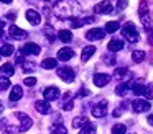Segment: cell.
Segmentation results:
<instances>
[{
  "label": "cell",
  "mask_w": 153,
  "mask_h": 134,
  "mask_svg": "<svg viewBox=\"0 0 153 134\" xmlns=\"http://www.w3.org/2000/svg\"><path fill=\"white\" fill-rule=\"evenodd\" d=\"M81 7L77 5L74 0H63V2H58L54 7V13L61 18H69V16H76L79 13Z\"/></svg>",
  "instance_id": "6da1fadb"
},
{
  "label": "cell",
  "mask_w": 153,
  "mask_h": 134,
  "mask_svg": "<svg viewBox=\"0 0 153 134\" xmlns=\"http://www.w3.org/2000/svg\"><path fill=\"white\" fill-rule=\"evenodd\" d=\"M122 36L127 39L128 42H137L138 41V31H137V28H135V25L133 23H127L125 26H123V29H122Z\"/></svg>",
  "instance_id": "7a4b0ae2"
},
{
  "label": "cell",
  "mask_w": 153,
  "mask_h": 134,
  "mask_svg": "<svg viewBox=\"0 0 153 134\" xmlns=\"http://www.w3.org/2000/svg\"><path fill=\"white\" fill-rule=\"evenodd\" d=\"M132 108L135 113H145L152 108V103L148 100H143V98H137V100L132 101Z\"/></svg>",
  "instance_id": "3957f363"
},
{
  "label": "cell",
  "mask_w": 153,
  "mask_h": 134,
  "mask_svg": "<svg viewBox=\"0 0 153 134\" xmlns=\"http://www.w3.org/2000/svg\"><path fill=\"white\" fill-rule=\"evenodd\" d=\"M58 77L61 80H64L66 83H71L76 75H74V70L71 67H61V69H58Z\"/></svg>",
  "instance_id": "277c9868"
},
{
  "label": "cell",
  "mask_w": 153,
  "mask_h": 134,
  "mask_svg": "<svg viewBox=\"0 0 153 134\" xmlns=\"http://www.w3.org/2000/svg\"><path fill=\"white\" fill-rule=\"evenodd\" d=\"M105 113H107V101H105V100L96 103V105L92 106V110H91V114H92V116H96V118L105 116Z\"/></svg>",
  "instance_id": "5b68a950"
},
{
  "label": "cell",
  "mask_w": 153,
  "mask_h": 134,
  "mask_svg": "<svg viewBox=\"0 0 153 134\" xmlns=\"http://www.w3.org/2000/svg\"><path fill=\"white\" fill-rule=\"evenodd\" d=\"M132 90H133V93H135V95H138V97H145L146 100H152V98H153V93H152V92H150L148 88L145 87V85L133 83Z\"/></svg>",
  "instance_id": "8992f818"
},
{
  "label": "cell",
  "mask_w": 153,
  "mask_h": 134,
  "mask_svg": "<svg viewBox=\"0 0 153 134\" xmlns=\"http://www.w3.org/2000/svg\"><path fill=\"white\" fill-rule=\"evenodd\" d=\"M94 12L96 13H104V15L112 13V3H110V0H102L100 3H97V5L94 7Z\"/></svg>",
  "instance_id": "52a82bcc"
},
{
  "label": "cell",
  "mask_w": 153,
  "mask_h": 134,
  "mask_svg": "<svg viewBox=\"0 0 153 134\" xmlns=\"http://www.w3.org/2000/svg\"><path fill=\"white\" fill-rule=\"evenodd\" d=\"M8 34H10L13 39H25L28 36V33L23 31V29H20L17 25H10V28H8Z\"/></svg>",
  "instance_id": "ba28073f"
},
{
  "label": "cell",
  "mask_w": 153,
  "mask_h": 134,
  "mask_svg": "<svg viewBox=\"0 0 153 134\" xmlns=\"http://www.w3.org/2000/svg\"><path fill=\"white\" fill-rule=\"evenodd\" d=\"M104 34H105V31L100 28H92L89 29V31L86 33V38L89 39V41H99V39L104 38Z\"/></svg>",
  "instance_id": "9c48e42d"
},
{
  "label": "cell",
  "mask_w": 153,
  "mask_h": 134,
  "mask_svg": "<svg viewBox=\"0 0 153 134\" xmlns=\"http://www.w3.org/2000/svg\"><path fill=\"white\" fill-rule=\"evenodd\" d=\"M43 97L46 98L48 101H53L56 98H59V88L58 87H48L43 90Z\"/></svg>",
  "instance_id": "30bf717a"
},
{
  "label": "cell",
  "mask_w": 153,
  "mask_h": 134,
  "mask_svg": "<svg viewBox=\"0 0 153 134\" xmlns=\"http://www.w3.org/2000/svg\"><path fill=\"white\" fill-rule=\"evenodd\" d=\"M22 54H30V56H36L40 54V46L35 44V42H27V44L23 46V48L20 49Z\"/></svg>",
  "instance_id": "8fae6325"
},
{
  "label": "cell",
  "mask_w": 153,
  "mask_h": 134,
  "mask_svg": "<svg viewBox=\"0 0 153 134\" xmlns=\"http://www.w3.org/2000/svg\"><path fill=\"white\" fill-rule=\"evenodd\" d=\"M110 75L109 74H96L94 75V85L96 87H105L107 83L110 82Z\"/></svg>",
  "instance_id": "7c38bea8"
},
{
  "label": "cell",
  "mask_w": 153,
  "mask_h": 134,
  "mask_svg": "<svg viewBox=\"0 0 153 134\" xmlns=\"http://www.w3.org/2000/svg\"><path fill=\"white\" fill-rule=\"evenodd\" d=\"M15 116L18 118V121H20V129L22 131H27L28 127L33 124V121H31V118L30 116H27V114H23V113H17Z\"/></svg>",
  "instance_id": "4fadbf2b"
},
{
  "label": "cell",
  "mask_w": 153,
  "mask_h": 134,
  "mask_svg": "<svg viewBox=\"0 0 153 134\" xmlns=\"http://www.w3.org/2000/svg\"><path fill=\"white\" fill-rule=\"evenodd\" d=\"M73 56H74V51L71 48H63V49H59V51H58V59H59V61H63V62L73 59Z\"/></svg>",
  "instance_id": "5bb4252c"
},
{
  "label": "cell",
  "mask_w": 153,
  "mask_h": 134,
  "mask_svg": "<svg viewBox=\"0 0 153 134\" xmlns=\"http://www.w3.org/2000/svg\"><path fill=\"white\" fill-rule=\"evenodd\" d=\"M74 95L71 93V92H66L64 93V101H63V105H61V108H63L64 111H69V110H73V106H74V100H71Z\"/></svg>",
  "instance_id": "9a60e30c"
},
{
  "label": "cell",
  "mask_w": 153,
  "mask_h": 134,
  "mask_svg": "<svg viewBox=\"0 0 153 134\" xmlns=\"http://www.w3.org/2000/svg\"><path fill=\"white\" fill-rule=\"evenodd\" d=\"M22 95H23V90H22L20 85H15L13 88H12L10 95H8V100L10 101H18L22 98Z\"/></svg>",
  "instance_id": "2e32d148"
},
{
  "label": "cell",
  "mask_w": 153,
  "mask_h": 134,
  "mask_svg": "<svg viewBox=\"0 0 153 134\" xmlns=\"http://www.w3.org/2000/svg\"><path fill=\"white\" fill-rule=\"evenodd\" d=\"M27 20L31 23V25H40L41 16H40V13L35 12V10H28L27 12Z\"/></svg>",
  "instance_id": "e0dca14e"
},
{
  "label": "cell",
  "mask_w": 153,
  "mask_h": 134,
  "mask_svg": "<svg viewBox=\"0 0 153 134\" xmlns=\"http://www.w3.org/2000/svg\"><path fill=\"white\" fill-rule=\"evenodd\" d=\"M94 52H96V46H87V48H84L82 49V54H81V61L87 62L94 56Z\"/></svg>",
  "instance_id": "ac0fdd59"
},
{
  "label": "cell",
  "mask_w": 153,
  "mask_h": 134,
  "mask_svg": "<svg viewBox=\"0 0 153 134\" xmlns=\"http://www.w3.org/2000/svg\"><path fill=\"white\" fill-rule=\"evenodd\" d=\"M35 108H36V111H40L41 114H48L50 113V103H46V101L40 100V101H35Z\"/></svg>",
  "instance_id": "d6986e66"
},
{
  "label": "cell",
  "mask_w": 153,
  "mask_h": 134,
  "mask_svg": "<svg viewBox=\"0 0 153 134\" xmlns=\"http://www.w3.org/2000/svg\"><path fill=\"white\" fill-rule=\"evenodd\" d=\"M107 48H109V51H112V52L122 51L123 49V41H120V39H112V41H109Z\"/></svg>",
  "instance_id": "ffe728a7"
},
{
  "label": "cell",
  "mask_w": 153,
  "mask_h": 134,
  "mask_svg": "<svg viewBox=\"0 0 153 134\" xmlns=\"http://www.w3.org/2000/svg\"><path fill=\"white\" fill-rule=\"evenodd\" d=\"M96 133H97L96 124H94V123H89V121H87V123L84 124L82 127H81V131H79V134H96Z\"/></svg>",
  "instance_id": "44dd1931"
},
{
  "label": "cell",
  "mask_w": 153,
  "mask_h": 134,
  "mask_svg": "<svg viewBox=\"0 0 153 134\" xmlns=\"http://www.w3.org/2000/svg\"><path fill=\"white\" fill-rule=\"evenodd\" d=\"M56 65H58V62H56V59H53V57H48V59H45V61L41 62V67H43V69H48V70H51V69H56Z\"/></svg>",
  "instance_id": "7402d4cb"
},
{
  "label": "cell",
  "mask_w": 153,
  "mask_h": 134,
  "mask_svg": "<svg viewBox=\"0 0 153 134\" xmlns=\"http://www.w3.org/2000/svg\"><path fill=\"white\" fill-rule=\"evenodd\" d=\"M58 38H59L63 42H71L73 34H71V31H68V29H61V31L58 33Z\"/></svg>",
  "instance_id": "603a6c76"
},
{
  "label": "cell",
  "mask_w": 153,
  "mask_h": 134,
  "mask_svg": "<svg viewBox=\"0 0 153 134\" xmlns=\"http://www.w3.org/2000/svg\"><path fill=\"white\" fill-rule=\"evenodd\" d=\"M128 83H120V85H117V88H115V93L119 95V97H125L127 95V92H128Z\"/></svg>",
  "instance_id": "cb8c5ba5"
},
{
  "label": "cell",
  "mask_w": 153,
  "mask_h": 134,
  "mask_svg": "<svg viewBox=\"0 0 153 134\" xmlns=\"http://www.w3.org/2000/svg\"><path fill=\"white\" fill-rule=\"evenodd\" d=\"M86 123H87V116H77V118L73 119V126L74 127H82Z\"/></svg>",
  "instance_id": "d4e9b609"
},
{
  "label": "cell",
  "mask_w": 153,
  "mask_h": 134,
  "mask_svg": "<svg viewBox=\"0 0 153 134\" xmlns=\"http://www.w3.org/2000/svg\"><path fill=\"white\" fill-rule=\"evenodd\" d=\"M13 72H15V69H13V65L12 64H4L2 65V75H13Z\"/></svg>",
  "instance_id": "484cf974"
},
{
  "label": "cell",
  "mask_w": 153,
  "mask_h": 134,
  "mask_svg": "<svg viewBox=\"0 0 153 134\" xmlns=\"http://www.w3.org/2000/svg\"><path fill=\"white\" fill-rule=\"evenodd\" d=\"M127 74H128V70H127L125 67H119V69H115V70H114V77H117V78L127 77Z\"/></svg>",
  "instance_id": "4316f807"
},
{
  "label": "cell",
  "mask_w": 153,
  "mask_h": 134,
  "mask_svg": "<svg viewBox=\"0 0 153 134\" xmlns=\"http://www.w3.org/2000/svg\"><path fill=\"white\" fill-rule=\"evenodd\" d=\"M119 29V21H109L105 25V31L107 33H115Z\"/></svg>",
  "instance_id": "83f0119b"
},
{
  "label": "cell",
  "mask_w": 153,
  "mask_h": 134,
  "mask_svg": "<svg viewBox=\"0 0 153 134\" xmlns=\"http://www.w3.org/2000/svg\"><path fill=\"white\" fill-rule=\"evenodd\" d=\"M13 54V46L12 44H4L2 46V56L7 57V56H12Z\"/></svg>",
  "instance_id": "f1b7e54d"
},
{
  "label": "cell",
  "mask_w": 153,
  "mask_h": 134,
  "mask_svg": "<svg viewBox=\"0 0 153 134\" xmlns=\"http://www.w3.org/2000/svg\"><path fill=\"white\" fill-rule=\"evenodd\" d=\"M132 59H133L135 62H142L143 59H145V52H143V51H140V49H138V51H133Z\"/></svg>",
  "instance_id": "f546056e"
},
{
  "label": "cell",
  "mask_w": 153,
  "mask_h": 134,
  "mask_svg": "<svg viewBox=\"0 0 153 134\" xmlns=\"http://www.w3.org/2000/svg\"><path fill=\"white\" fill-rule=\"evenodd\" d=\"M127 133V127L123 124H115L112 127V134H125Z\"/></svg>",
  "instance_id": "4dcf8cb0"
},
{
  "label": "cell",
  "mask_w": 153,
  "mask_h": 134,
  "mask_svg": "<svg viewBox=\"0 0 153 134\" xmlns=\"http://www.w3.org/2000/svg\"><path fill=\"white\" fill-rule=\"evenodd\" d=\"M68 129L63 126V124H54L53 126V134H66Z\"/></svg>",
  "instance_id": "1f68e13d"
},
{
  "label": "cell",
  "mask_w": 153,
  "mask_h": 134,
  "mask_svg": "<svg viewBox=\"0 0 153 134\" xmlns=\"http://www.w3.org/2000/svg\"><path fill=\"white\" fill-rule=\"evenodd\" d=\"M102 61L105 62V64H109V65H110V64H114V62H115V56H114V52L110 51L107 56H104V57H102Z\"/></svg>",
  "instance_id": "d6a6232c"
},
{
  "label": "cell",
  "mask_w": 153,
  "mask_h": 134,
  "mask_svg": "<svg viewBox=\"0 0 153 134\" xmlns=\"http://www.w3.org/2000/svg\"><path fill=\"white\" fill-rule=\"evenodd\" d=\"M8 87H10V82H8V78L4 75L2 80H0V88H2V92H5V90H8Z\"/></svg>",
  "instance_id": "836d02e7"
},
{
  "label": "cell",
  "mask_w": 153,
  "mask_h": 134,
  "mask_svg": "<svg viewBox=\"0 0 153 134\" xmlns=\"http://www.w3.org/2000/svg\"><path fill=\"white\" fill-rule=\"evenodd\" d=\"M23 83H25V85H28V87H31V85L36 83V77H27V78L23 80Z\"/></svg>",
  "instance_id": "e575fe53"
},
{
  "label": "cell",
  "mask_w": 153,
  "mask_h": 134,
  "mask_svg": "<svg viewBox=\"0 0 153 134\" xmlns=\"http://www.w3.org/2000/svg\"><path fill=\"white\" fill-rule=\"evenodd\" d=\"M22 67H23L25 72H30V70H33V69H35L31 62H23V64H22Z\"/></svg>",
  "instance_id": "d590c367"
},
{
  "label": "cell",
  "mask_w": 153,
  "mask_h": 134,
  "mask_svg": "<svg viewBox=\"0 0 153 134\" xmlns=\"http://www.w3.org/2000/svg\"><path fill=\"white\" fill-rule=\"evenodd\" d=\"M127 7V0H119V3H117V10H123Z\"/></svg>",
  "instance_id": "8d00e7d4"
},
{
  "label": "cell",
  "mask_w": 153,
  "mask_h": 134,
  "mask_svg": "<svg viewBox=\"0 0 153 134\" xmlns=\"http://www.w3.org/2000/svg\"><path fill=\"white\" fill-rule=\"evenodd\" d=\"M148 41H150V44L153 46V31H150V34H148Z\"/></svg>",
  "instance_id": "74e56055"
},
{
  "label": "cell",
  "mask_w": 153,
  "mask_h": 134,
  "mask_svg": "<svg viewBox=\"0 0 153 134\" xmlns=\"http://www.w3.org/2000/svg\"><path fill=\"white\" fill-rule=\"evenodd\" d=\"M148 123L153 124V114H150V116H148Z\"/></svg>",
  "instance_id": "f35d334b"
},
{
  "label": "cell",
  "mask_w": 153,
  "mask_h": 134,
  "mask_svg": "<svg viewBox=\"0 0 153 134\" xmlns=\"http://www.w3.org/2000/svg\"><path fill=\"white\" fill-rule=\"evenodd\" d=\"M4 3H12V0H2Z\"/></svg>",
  "instance_id": "ab89813d"
}]
</instances>
